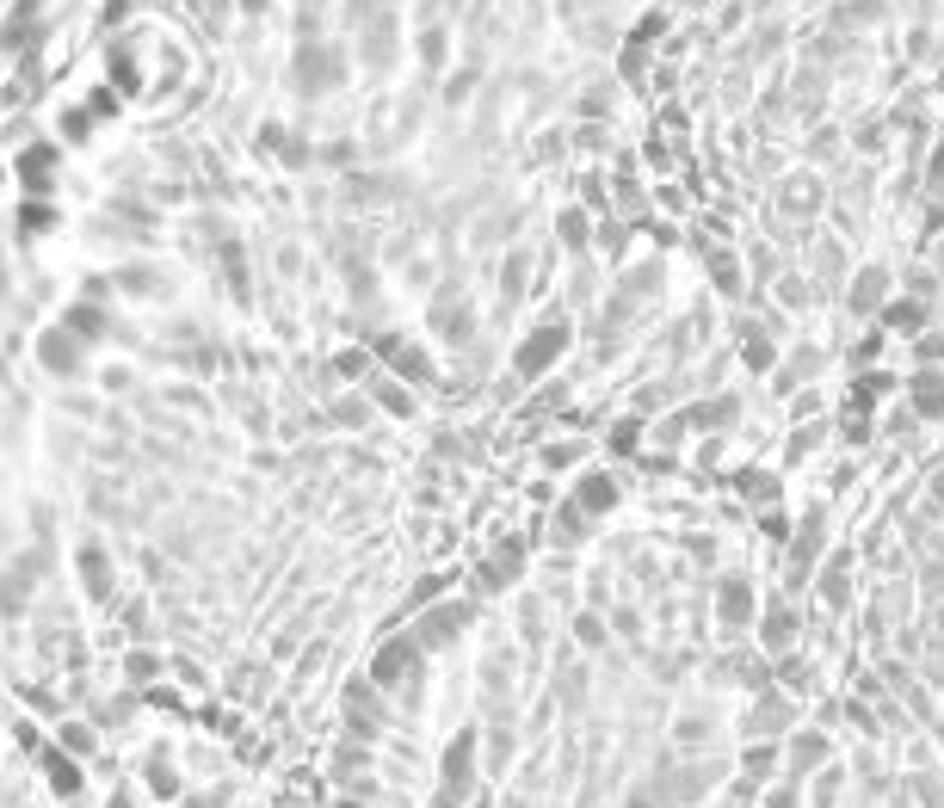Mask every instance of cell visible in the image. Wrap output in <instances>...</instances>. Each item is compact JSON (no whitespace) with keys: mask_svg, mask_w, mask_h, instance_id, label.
<instances>
[{"mask_svg":"<svg viewBox=\"0 0 944 808\" xmlns=\"http://www.w3.org/2000/svg\"><path fill=\"white\" fill-rule=\"evenodd\" d=\"M469 734H457L451 741V753H445V790H439V808H457L463 802V790H469Z\"/></svg>","mask_w":944,"mask_h":808,"instance_id":"obj_1","label":"cell"},{"mask_svg":"<svg viewBox=\"0 0 944 808\" xmlns=\"http://www.w3.org/2000/svg\"><path fill=\"white\" fill-rule=\"evenodd\" d=\"M408 667H414V642H383V654H377L371 673H377V685H395Z\"/></svg>","mask_w":944,"mask_h":808,"instance_id":"obj_2","label":"cell"},{"mask_svg":"<svg viewBox=\"0 0 944 808\" xmlns=\"http://www.w3.org/2000/svg\"><path fill=\"white\" fill-rule=\"evenodd\" d=\"M562 346H568V334H562V327H550V334H537V340L525 346V358H519V371H525V377H537V371H543V364H550Z\"/></svg>","mask_w":944,"mask_h":808,"instance_id":"obj_3","label":"cell"},{"mask_svg":"<svg viewBox=\"0 0 944 808\" xmlns=\"http://www.w3.org/2000/svg\"><path fill=\"white\" fill-rule=\"evenodd\" d=\"M44 771H50V784H56L62 796H75V790H81V771L68 765V747H44Z\"/></svg>","mask_w":944,"mask_h":808,"instance_id":"obj_4","label":"cell"},{"mask_svg":"<svg viewBox=\"0 0 944 808\" xmlns=\"http://www.w3.org/2000/svg\"><path fill=\"white\" fill-rule=\"evenodd\" d=\"M821 753H827L821 734H796V747H790V771H815V765H821Z\"/></svg>","mask_w":944,"mask_h":808,"instance_id":"obj_5","label":"cell"},{"mask_svg":"<svg viewBox=\"0 0 944 808\" xmlns=\"http://www.w3.org/2000/svg\"><path fill=\"white\" fill-rule=\"evenodd\" d=\"M722 617H729V623H747V617H753V593H747L741 580L722 586Z\"/></svg>","mask_w":944,"mask_h":808,"instance_id":"obj_6","label":"cell"},{"mask_svg":"<svg viewBox=\"0 0 944 808\" xmlns=\"http://www.w3.org/2000/svg\"><path fill=\"white\" fill-rule=\"evenodd\" d=\"M81 574H87V586H93V593H105V586H112V568H105V556H99V549H81Z\"/></svg>","mask_w":944,"mask_h":808,"instance_id":"obj_7","label":"cell"},{"mask_svg":"<svg viewBox=\"0 0 944 808\" xmlns=\"http://www.w3.org/2000/svg\"><path fill=\"white\" fill-rule=\"evenodd\" d=\"M914 401H920V414H938V408H944V377H920V383H914Z\"/></svg>","mask_w":944,"mask_h":808,"instance_id":"obj_8","label":"cell"},{"mask_svg":"<svg viewBox=\"0 0 944 808\" xmlns=\"http://www.w3.org/2000/svg\"><path fill=\"white\" fill-rule=\"evenodd\" d=\"M580 506H587V512L611 506V482H605V475H599V482H580Z\"/></svg>","mask_w":944,"mask_h":808,"instance_id":"obj_9","label":"cell"},{"mask_svg":"<svg viewBox=\"0 0 944 808\" xmlns=\"http://www.w3.org/2000/svg\"><path fill=\"white\" fill-rule=\"evenodd\" d=\"M62 747H68V753H93V728H81V722L62 728Z\"/></svg>","mask_w":944,"mask_h":808,"instance_id":"obj_10","label":"cell"},{"mask_svg":"<svg viewBox=\"0 0 944 808\" xmlns=\"http://www.w3.org/2000/svg\"><path fill=\"white\" fill-rule=\"evenodd\" d=\"M44 364H56V371H68V364H75V358H68V340H44Z\"/></svg>","mask_w":944,"mask_h":808,"instance_id":"obj_11","label":"cell"},{"mask_svg":"<svg viewBox=\"0 0 944 808\" xmlns=\"http://www.w3.org/2000/svg\"><path fill=\"white\" fill-rule=\"evenodd\" d=\"M149 784H155V796H173V790H179V784H173V771H167V765H155V771H149Z\"/></svg>","mask_w":944,"mask_h":808,"instance_id":"obj_12","label":"cell"},{"mask_svg":"<svg viewBox=\"0 0 944 808\" xmlns=\"http://www.w3.org/2000/svg\"><path fill=\"white\" fill-rule=\"evenodd\" d=\"M772 808H796V778H790L784 790H772Z\"/></svg>","mask_w":944,"mask_h":808,"instance_id":"obj_13","label":"cell"},{"mask_svg":"<svg viewBox=\"0 0 944 808\" xmlns=\"http://www.w3.org/2000/svg\"><path fill=\"white\" fill-rule=\"evenodd\" d=\"M938 179H944V149H938Z\"/></svg>","mask_w":944,"mask_h":808,"instance_id":"obj_14","label":"cell"}]
</instances>
